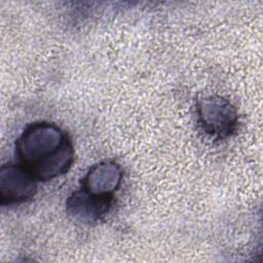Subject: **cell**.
Here are the masks:
<instances>
[{"label": "cell", "mask_w": 263, "mask_h": 263, "mask_svg": "<svg viewBox=\"0 0 263 263\" xmlns=\"http://www.w3.org/2000/svg\"><path fill=\"white\" fill-rule=\"evenodd\" d=\"M236 112L229 102L220 97H209L198 104V120L209 135L224 138L236 125Z\"/></svg>", "instance_id": "2"}, {"label": "cell", "mask_w": 263, "mask_h": 263, "mask_svg": "<svg viewBox=\"0 0 263 263\" xmlns=\"http://www.w3.org/2000/svg\"><path fill=\"white\" fill-rule=\"evenodd\" d=\"M112 197L113 195H98L81 189L68 199V212L82 222H95L108 212Z\"/></svg>", "instance_id": "4"}, {"label": "cell", "mask_w": 263, "mask_h": 263, "mask_svg": "<svg viewBox=\"0 0 263 263\" xmlns=\"http://www.w3.org/2000/svg\"><path fill=\"white\" fill-rule=\"evenodd\" d=\"M35 178L23 166L3 165L0 171L1 203L12 204L31 198L35 193Z\"/></svg>", "instance_id": "3"}, {"label": "cell", "mask_w": 263, "mask_h": 263, "mask_svg": "<svg viewBox=\"0 0 263 263\" xmlns=\"http://www.w3.org/2000/svg\"><path fill=\"white\" fill-rule=\"evenodd\" d=\"M22 165L37 180H50L70 168L73 148L66 134L57 125L37 122L28 126L16 143Z\"/></svg>", "instance_id": "1"}, {"label": "cell", "mask_w": 263, "mask_h": 263, "mask_svg": "<svg viewBox=\"0 0 263 263\" xmlns=\"http://www.w3.org/2000/svg\"><path fill=\"white\" fill-rule=\"evenodd\" d=\"M121 180V171L114 162H103L93 166L84 179L83 189L98 195H113Z\"/></svg>", "instance_id": "5"}]
</instances>
